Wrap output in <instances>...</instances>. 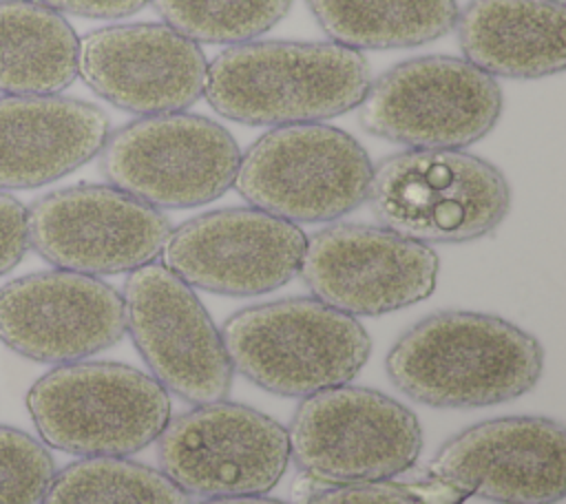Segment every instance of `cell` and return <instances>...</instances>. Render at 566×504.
Returning <instances> with one entry per match:
<instances>
[{"label": "cell", "mask_w": 566, "mask_h": 504, "mask_svg": "<svg viewBox=\"0 0 566 504\" xmlns=\"http://www.w3.org/2000/svg\"><path fill=\"white\" fill-rule=\"evenodd\" d=\"M467 495L427 475L422 484H400L391 480L343 484L316 491L305 504H460Z\"/></svg>", "instance_id": "d4e9b609"}, {"label": "cell", "mask_w": 566, "mask_h": 504, "mask_svg": "<svg viewBox=\"0 0 566 504\" xmlns=\"http://www.w3.org/2000/svg\"><path fill=\"white\" fill-rule=\"evenodd\" d=\"M221 336L234 371L287 398L347 385L371 356L367 329L314 296L243 307L223 321Z\"/></svg>", "instance_id": "3957f363"}, {"label": "cell", "mask_w": 566, "mask_h": 504, "mask_svg": "<svg viewBox=\"0 0 566 504\" xmlns=\"http://www.w3.org/2000/svg\"><path fill=\"white\" fill-rule=\"evenodd\" d=\"M55 462L33 435L0 424V504H42Z\"/></svg>", "instance_id": "cb8c5ba5"}, {"label": "cell", "mask_w": 566, "mask_h": 504, "mask_svg": "<svg viewBox=\"0 0 566 504\" xmlns=\"http://www.w3.org/2000/svg\"><path fill=\"white\" fill-rule=\"evenodd\" d=\"M42 504H190L170 477L148 464L97 455L57 471Z\"/></svg>", "instance_id": "7402d4cb"}, {"label": "cell", "mask_w": 566, "mask_h": 504, "mask_svg": "<svg viewBox=\"0 0 566 504\" xmlns=\"http://www.w3.org/2000/svg\"><path fill=\"white\" fill-rule=\"evenodd\" d=\"M111 135L108 115L64 95L0 97V190L57 181L93 157Z\"/></svg>", "instance_id": "ac0fdd59"}, {"label": "cell", "mask_w": 566, "mask_h": 504, "mask_svg": "<svg viewBox=\"0 0 566 504\" xmlns=\"http://www.w3.org/2000/svg\"><path fill=\"white\" fill-rule=\"evenodd\" d=\"M124 321L150 376L190 405L226 400L234 369L206 305L164 263H146L124 281Z\"/></svg>", "instance_id": "8fae6325"}, {"label": "cell", "mask_w": 566, "mask_h": 504, "mask_svg": "<svg viewBox=\"0 0 566 504\" xmlns=\"http://www.w3.org/2000/svg\"><path fill=\"white\" fill-rule=\"evenodd\" d=\"M157 442L159 471L186 495H265L290 464L287 429L241 402L217 400L170 416Z\"/></svg>", "instance_id": "30bf717a"}, {"label": "cell", "mask_w": 566, "mask_h": 504, "mask_svg": "<svg viewBox=\"0 0 566 504\" xmlns=\"http://www.w3.org/2000/svg\"><path fill=\"white\" fill-rule=\"evenodd\" d=\"M195 504H287L268 495H237V497H208Z\"/></svg>", "instance_id": "83f0119b"}, {"label": "cell", "mask_w": 566, "mask_h": 504, "mask_svg": "<svg viewBox=\"0 0 566 504\" xmlns=\"http://www.w3.org/2000/svg\"><path fill=\"white\" fill-rule=\"evenodd\" d=\"M201 46L166 24L102 27L80 40L77 75L108 104L135 115L190 108L206 88Z\"/></svg>", "instance_id": "e0dca14e"}, {"label": "cell", "mask_w": 566, "mask_h": 504, "mask_svg": "<svg viewBox=\"0 0 566 504\" xmlns=\"http://www.w3.org/2000/svg\"><path fill=\"white\" fill-rule=\"evenodd\" d=\"M374 164L349 133L312 122L276 126L239 159L234 188L290 223L336 221L367 201Z\"/></svg>", "instance_id": "52a82bcc"}, {"label": "cell", "mask_w": 566, "mask_h": 504, "mask_svg": "<svg viewBox=\"0 0 566 504\" xmlns=\"http://www.w3.org/2000/svg\"><path fill=\"white\" fill-rule=\"evenodd\" d=\"M27 248V208L15 197L0 192V276L22 261Z\"/></svg>", "instance_id": "484cf974"}, {"label": "cell", "mask_w": 566, "mask_h": 504, "mask_svg": "<svg viewBox=\"0 0 566 504\" xmlns=\"http://www.w3.org/2000/svg\"><path fill=\"white\" fill-rule=\"evenodd\" d=\"M504 97L495 77L453 55H420L385 71L358 104L360 126L416 150H464L486 137Z\"/></svg>", "instance_id": "ba28073f"}, {"label": "cell", "mask_w": 566, "mask_h": 504, "mask_svg": "<svg viewBox=\"0 0 566 504\" xmlns=\"http://www.w3.org/2000/svg\"><path fill=\"white\" fill-rule=\"evenodd\" d=\"M318 27L349 49H411L447 35L458 0H305Z\"/></svg>", "instance_id": "44dd1931"}, {"label": "cell", "mask_w": 566, "mask_h": 504, "mask_svg": "<svg viewBox=\"0 0 566 504\" xmlns=\"http://www.w3.org/2000/svg\"><path fill=\"white\" fill-rule=\"evenodd\" d=\"M290 460L318 484L391 480L422 451L418 416L382 391L338 385L305 396L287 427Z\"/></svg>", "instance_id": "8992f818"}, {"label": "cell", "mask_w": 566, "mask_h": 504, "mask_svg": "<svg viewBox=\"0 0 566 504\" xmlns=\"http://www.w3.org/2000/svg\"><path fill=\"white\" fill-rule=\"evenodd\" d=\"M438 272L440 259L431 245L365 223H332L314 232L298 267L314 298L354 318L429 298Z\"/></svg>", "instance_id": "4fadbf2b"}, {"label": "cell", "mask_w": 566, "mask_h": 504, "mask_svg": "<svg viewBox=\"0 0 566 504\" xmlns=\"http://www.w3.org/2000/svg\"><path fill=\"white\" fill-rule=\"evenodd\" d=\"M305 232L256 208H221L175 230L161 263L190 287L221 296H259L287 285L301 267Z\"/></svg>", "instance_id": "5bb4252c"}, {"label": "cell", "mask_w": 566, "mask_h": 504, "mask_svg": "<svg viewBox=\"0 0 566 504\" xmlns=\"http://www.w3.org/2000/svg\"><path fill=\"white\" fill-rule=\"evenodd\" d=\"M27 409L40 438L80 458H128L153 444L172 413L168 391L113 360L64 363L40 376Z\"/></svg>", "instance_id": "277c9868"}, {"label": "cell", "mask_w": 566, "mask_h": 504, "mask_svg": "<svg viewBox=\"0 0 566 504\" xmlns=\"http://www.w3.org/2000/svg\"><path fill=\"white\" fill-rule=\"evenodd\" d=\"M55 13L93 20H117L142 11L150 0H29Z\"/></svg>", "instance_id": "4316f807"}, {"label": "cell", "mask_w": 566, "mask_h": 504, "mask_svg": "<svg viewBox=\"0 0 566 504\" xmlns=\"http://www.w3.org/2000/svg\"><path fill=\"white\" fill-rule=\"evenodd\" d=\"M126 332L122 294L97 276L49 270L0 287V340L38 363H75Z\"/></svg>", "instance_id": "2e32d148"}, {"label": "cell", "mask_w": 566, "mask_h": 504, "mask_svg": "<svg viewBox=\"0 0 566 504\" xmlns=\"http://www.w3.org/2000/svg\"><path fill=\"white\" fill-rule=\"evenodd\" d=\"M239 159V144L226 126L181 111L117 128L99 153V168L113 188L157 210H179L223 197Z\"/></svg>", "instance_id": "9c48e42d"}, {"label": "cell", "mask_w": 566, "mask_h": 504, "mask_svg": "<svg viewBox=\"0 0 566 504\" xmlns=\"http://www.w3.org/2000/svg\"><path fill=\"white\" fill-rule=\"evenodd\" d=\"M427 475L495 504H557L566 493V429L546 416H506L449 438Z\"/></svg>", "instance_id": "9a60e30c"}, {"label": "cell", "mask_w": 566, "mask_h": 504, "mask_svg": "<svg viewBox=\"0 0 566 504\" xmlns=\"http://www.w3.org/2000/svg\"><path fill=\"white\" fill-rule=\"evenodd\" d=\"M168 217L108 186L53 190L27 210L29 245L57 270L88 276L124 274L161 256Z\"/></svg>", "instance_id": "7c38bea8"}, {"label": "cell", "mask_w": 566, "mask_h": 504, "mask_svg": "<svg viewBox=\"0 0 566 504\" xmlns=\"http://www.w3.org/2000/svg\"><path fill=\"white\" fill-rule=\"evenodd\" d=\"M385 369L407 398L436 409H478L528 393L544 371L539 340L484 312L444 309L411 325Z\"/></svg>", "instance_id": "6da1fadb"}, {"label": "cell", "mask_w": 566, "mask_h": 504, "mask_svg": "<svg viewBox=\"0 0 566 504\" xmlns=\"http://www.w3.org/2000/svg\"><path fill=\"white\" fill-rule=\"evenodd\" d=\"M382 228L418 243H469L500 228L511 186L491 161L464 150H416L374 166L367 192Z\"/></svg>", "instance_id": "5b68a950"}, {"label": "cell", "mask_w": 566, "mask_h": 504, "mask_svg": "<svg viewBox=\"0 0 566 504\" xmlns=\"http://www.w3.org/2000/svg\"><path fill=\"white\" fill-rule=\"evenodd\" d=\"M80 38L55 11L29 0H0V91L57 95L77 77Z\"/></svg>", "instance_id": "ffe728a7"}, {"label": "cell", "mask_w": 566, "mask_h": 504, "mask_svg": "<svg viewBox=\"0 0 566 504\" xmlns=\"http://www.w3.org/2000/svg\"><path fill=\"white\" fill-rule=\"evenodd\" d=\"M369 84V64L356 49L252 40L208 62L203 97L230 122L276 128L338 117L363 102Z\"/></svg>", "instance_id": "7a4b0ae2"}, {"label": "cell", "mask_w": 566, "mask_h": 504, "mask_svg": "<svg viewBox=\"0 0 566 504\" xmlns=\"http://www.w3.org/2000/svg\"><path fill=\"white\" fill-rule=\"evenodd\" d=\"M453 29L464 60L491 77L539 80L566 66L562 0H469Z\"/></svg>", "instance_id": "d6986e66"}, {"label": "cell", "mask_w": 566, "mask_h": 504, "mask_svg": "<svg viewBox=\"0 0 566 504\" xmlns=\"http://www.w3.org/2000/svg\"><path fill=\"white\" fill-rule=\"evenodd\" d=\"M166 27L197 44H243L274 29L294 0H150Z\"/></svg>", "instance_id": "603a6c76"}]
</instances>
